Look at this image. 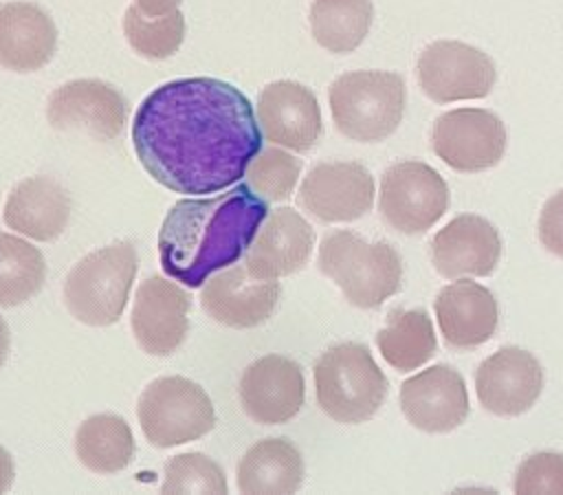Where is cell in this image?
Returning <instances> with one entry per match:
<instances>
[{
	"mask_svg": "<svg viewBox=\"0 0 563 495\" xmlns=\"http://www.w3.org/2000/svg\"><path fill=\"white\" fill-rule=\"evenodd\" d=\"M143 169L176 194L222 191L262 150L249 97L216 77H183L154 88L132 119Z\"/></svg>",
	"mask_w": 563,
	"mask_h": 495,
	"instance_id": "obj_1",
	"label": "cell"
},
{
	"mask_svg": "<svg viewBox=\"0 0 563 495\" xmlns=\"http://www.w3.org/2000/svg\"><path fill=\"white\" fill-rule=\"evenodd\" d=\"M266 216V200L249 183H235L211 198L178 200L158 233L163 271L189 288H200L246 253Z\"/></svg>",
	"mask_w": 563,
	"mask_h": 495,
	"instance_id": "obj_2",
	"label": "cell"
},
{
	"mask_svg": "<svg viewBox=\"0 0 563 495\" xmlns=\"http://www.w3.org/2000/svg\"><path fill=\"white\" fill-rule=\"evenodd\" d=\"M317 266L356 308H378L402 286L400 253L389 242H367L350 229L321 240Z\"/></svg>",
	"mask_w": 563,
	"mask_h": 495,
	"instance_id": "obj_3",
	"label": "cell"
},
{
	"mask_svg": "<svg viewBox=\"0 0 563 495\" xmlns=\"http://www.w3.org/2000/svg\"><path fill=\"white\" fill-rule=\"evenodd\" d=\"M387 389V376L363 343H336L314 363L317 403L336 422L369 420L385 403Z\"/></svg>",
	"mask_w": 563,
	"mask_h": 495,
	"instance_id": "obj_4",
	"label": "cell"
},
{
	"mask_svg": "<svg viewBox=\"0 0 563 495\" xmlns=\"http://www.w3.org/2000/svg\"><path fill=\"white\" fill-rule=\"evenodd\" d=\"M139 271L136 246L128 240L84 255L66 275L64 304L86 326H112L123 315Z\"/></svg>",
	"mask_w": 563,
	"mask_h": 495,
	"instance_id": "obj_5",
	"label": "cell"
},
{
	"mask_svg": "<svg viewBox=\"0 0 563 495\" xmlns=\"http://www.w3.org/2000/svg\"><path fill=\"white\" fill-rule=\"evenodd\" d=\"M336 130L361 143L383 141L405 114V81L391 70H350L328 88Z\"/></svg>",
	"mask_w": 563,
	"mask_h": 495,
	"instance_id": "obj_6",
	"label": "cell"
},
{
	"mask_svg": "<svg viewBox=\"0 0 563 495\" xmlns=\"http://www.w3.org/2000/svg\"><path fill=\"white\" fill-rule=\"evenodd\" d=\"M136 418L147 442L158 449L194 442L216 425L209 394L185 376L154 378L139 396Z\"/></svg>",
	"mask_w": 563,
	"mask_h": 495,
	"instance_id": "obj_7",
	"label": "cell"
},
{
	"mask_svg": "<svg viewBox=\"0 0 563 495\" xmlns=\"http://www.w3.org/2000/svg\"><path fill=\"white\" fill-rule=\"evenodd\" d=\"M449 209L446 180L422 161H398L380 178L378 211L396 231L416 235L431 229Z\"/></svg>",
	"mask_w": 563,
	"mask_h": 495,
	"instance_id": "obj_8",
	"label": "cell"
},
{
	"mask_svg": "<svg viewBox=\"0 0 563 495\" xmlns=\"http://www.w3.org/2000/svg\"><path fill=\"white\" fill-rule=\"evenodd\" d=\"M416 77L431 101L451 103L486 97L497 70L484 51L457 40H435L418 55Z\"/></svg>",
	"mask_w": 563,
	"mask_h": 495,
	"instance_id": "obj_9",
	"label": "cell"
},
{
	"mask_svg": "<svg viewBox=\"0 0 563 495\" xmlns=\"http://www.w3.org/2000/svg\"><path fill=\"white\" fill-rule=\"evenodd\" d=\"M431 147L455 172H484L504 158L506 125L486 108L449 110L433 121Z\"/></svg>",
	"mask_w": 563,
	"mask_h": 495,
	"instance_id": "obj_10",
	"label": "cell"
},
{
	"mask_svg": "<svg viewBox=\"0 0 563 495\" xmlns=\"http://www.w3.org/2000/svg\"><path fill=\"white\" fill-rule=\"evenodd\" d=\"M46 119L59 132H84L95 141H112L128 119L125 97L101 79H70L46 101Z\"/></svg>",
	"mask_w": 563,
	"mask_h": 495,
	"instance_id": "obj_11",
	"label": "cell"
},
{
	"mask_svg": "<svg viewBox=\"0 0 563 495\" xmlns=\"http://www.w3.org/2000/svg\"><path fill=\"white\" fill-rule=\"evenodd\" d=\"M297 205L321 222H352L374 205V178L356 161L317 163L297 191Z\"/></svg>",
	"mask_w": 563,
	"mask_h": 495,
	"instance_id": "obj_12",
	"label": "cell"
},
{
	"mask_svg": "<svg viewBox=\"0 0 563 495\" xmlns=\"http://www.w3.org/2000/svg\"><path fill=\"white\" fill-rule=\"evenodd\" d=\"M191 297L178 284L152 275L136 288L130 328L143 352L169 356L176 352L189 330Z\"/></svg>",
	"mask_w": 563,
	"mask_h": 495,
	"instance_id": "obj_13",
	"label": "cell"
},
{
	"mask_svg": "<svg viewBox=\"0 0 563 495\" xmlns=\"http://www.w3.org/2000/svg\"><path fill=\"white\" fill-rule=\"evenodd\" d=\"M244 414L260 425H284L295 418L306 398L299 363L282 354H266L249 363L238 385Z\"/></svg>",
	"mask_w": 563,
	"mask_h": 495,
	"instance_id": "obj_14",
	"label": "cell"
},
{
	"mask_svg": "<svg viewBox=\"0 0 563 495\" xmlns=\"http://www.w3.org/2000/svg\"><path fill=\"white\" fill-rule=\"evenodd\" d=\"M475 389L486 411L504 418L519 416L537 403L543 389V370L528 350L504 345L477 367Z\"/></svg>",
	"mask_w": 563,
	"mask_h": 495,
	"instance_id": "obj_15",
	"label": "cell"
},
{
	"mask_svg": "<svg viewBox=\"0 0 563 495\" xmlns=\"http://www.w3.org/2000/svg\"><path fill=\"white\" fill-rule=\"evenodd\" d=\"M257 123L262 134L292 152H308L317 145L323 121L314 92L290 79H277L257 97Z\"/></svg>",
	"mask_w": 563,
	"mask_h": 495,
	"instance_id": "obj_16",
	"label": "cell"
},
{
	"mask_svg": "<svg viewBox=\"0 0 563 495\" xmlns=\"http://www.w3.org/2000/svg\"><path fill=\"white\" fill-rule=\"evenodd\" d=\"M400 409L420 431L446 433L468 416L464 376L451 365H433L407 378L400 387Z\"/></svg>",
	"mask_w": 563,
	"mask_h": 495,
	"instance_id": "obj_17",
	"label": "cell"
},
{
	"mask_svg": "<svg viewBox=\"0 0 563 495\" xmlns=\"http://www.w3.org/2000/svg\"><path fill=\"white\" fill-rule=\"evenodd\" d=\"M279 295L277 279L253 277L244 264H238L205 282L200 304L213 321L244 330L273 317Z\"/></svg>",
	"mask_w": 563,
	"mask_h": 495,
	"instance_id": "obj_18",
	"label": "cell"
},
{
	"mask_svg": "<svg viewBox=\"0 0 563 495\" xmlns=\"http://www.w3.org/2000/svg\"><path fill=\"white\" fill-rule=\"evenodd\" d=\"M312 246L314 229L308 220L290 207H277L260 224L244 253V266L253 277L279 279L301 271L312 255Z\"/></svg>",
	"mask_w": 563,
	"mask_h": 495,
	"instance_id": "obj_19",
	"label": "cell"
},
{
	"mask_svg": "<svg viewBox=\"0 0 563 495\" xmlns=\"http://www.w3.org/2000/svg\"><path fill=\"white\" fill-rule=\"evenodd\" d=\"M431 262L442 277H486L501 257L499 231L482 216L460 213L431 238Z\"/></svg>",
	"mask_w": 563,
	"mask_h": 495,
	"instance_id": "obj_20",
	"label": "cell"
},
{
	"mask_svg": "<svg viewBox=\"0 0 563 495\" xmlns=\"http://www.w3.org/2000/svg\"><path fill=\"white\" fill-rule=\"evenodd\" d=\"M433 308L444 341L455 350H473L486 343L499 323L495 295L473 279L457 277V282L446 284Z\"/></svg>",
	"mask_w": 563,
	"mask_h": 495,
	"instance_id": "obj_21",
	"label": "cell"
},
{
	"mask_svg": "<svg viewBox=\"0 0 563 495\" xmlns=\"http://www.w3.org/2000/svg\"><path fill=\"white\" fill-rule=\"evenodd\" d=\"M57 48V26L35 2L0 4V66L33 73L46 66Z\"/></svg>",
	"mask_w": 563,
	"mask_h": 495,
	"instance_id": "obj_22",
	"label": "cell"
},
{
	"mask_svg": "<svg viewBox=\"0 0 563 495\" xmlns=\"http://www.w3.org/2000/svg\"><path fill=\"white\" fill-rule=\"evenodd\" d=\"M2 218L9 229L37 242H51L64 233L70 220V196L55 178L31 176L11 189Z\"/></svg>",
	"mask_w": 563,
	"mask_h": 495,
	"instance_id": "obj_23",
	"label": "cell"
},
{
	"mask_svg": "<svg viewBox=\"0 0 563 495\" xmlns=\"http://www.w3.org/2000/svg\"><path fill=\"white\" fill-rule=\"evenodd\" d=\"M235 473L240 493H295L303 482V458L288 438H264L242 455Z\"/></svg>",
	"mask_w": 563,
	"mask_h": 495,
	"instance_id": "obj_24",
	"label": "cell"
},
{
	"mask_svg": "<svg viewBox=\"0 0 563 495\" xmlns=\"http://www.w3.org/2000/svg\"><path fill=\"white\" fill-rule=\"evenodd\" d=\"M75 453L92 473L110 475L123 471L134 453L136 442L125 418L117 414L88 416L75 433Z\"/></svg>",
	"mask_w": 563,
	"mask_h": 495,
	"instance_id": "obj_25",
	"label": "cell"
},
{
	"mask_svg": "<svg viewBox=\"0 0 563 495\" xmlns=\"http://www.w3.org/2000/svg\"><path fill=\"white\" fill-rule=\"evenodd\" d=\"M383 359L398 372L418 370L438 350L433 323L422 308H394L376 334Z\"/></svg>",
	"mask_w": 563,
	"mask_h": 495,
	"instance_id": "obj_26",
	"label": "cell"
},
{
	"mask_svg": "<svg viewBox=\"0 0 563 495\" xmlns=\"http://www.w3.org/2000/svg\"><path fill=\"white\" fill-rule=\"evenodd\" d=\"M374 20L372 0H312L310 31L330 53H352L367 37Z\"/></svg>",
	"mask_w": 563,
	"mask_h": 495,
	"instance_id": "obj_27",
	"label": "cell"
},
{
	"mask_svg": "<svg viewBox=\"0 0 563 495\" xmlns=\"http://www.w3.org/2000/svg\"><path fill=\"white\" fill-rule=\"evenodd\" d=\"M46 282V262L31 242L0 231V306L11 308L35 297Z\"/></svg>",
	"mask_w": 563,
	"mask_h": 495,
	"instance_id": "obj_28",
	"label": "cell"
},
{
	"mask_svg": "<svg viewBox=\"0 0 563 495\" xmlns=\"http://www.w3.org/2000/svg\"><path fill=\"white\" fill-rule=\"evenodd\" d=\"M123 33L136 55L145 59H167L185 40V18L178 9L163 15H147L136 4H130L123 15Z\"/></svg>",
	"mask_w": 563,
	"mask_h": 495,
	"instance_id": "obj_29",
	"label": "cell"
},
{
	"mask_svg": "<svg viewBox=\"0 0 563 495\" xmlns=\"http://www.w3.org/2000/svg\"><path fill=\"white\" fill-rule=\"evenodd\" d=\"M301 174V161L286 150L264 147L246 167L249 187L264 200H286Z\"/></svg>",
	"mask_w": 563,
	"mask_h": 495,
	"instance_id": "obj_30",
	"label": "cell"
},
{
	"mask_svg": "<svg viewBox=\"0 0 563 495\" xmlns=\"http://www.w3.org/2000/svg\"><path fill=\"white\" fill-rule=\"evenodd\" d=\"M161 493H229L222 466L202 453H180L165 464Z\"/></svg>",
	"mask_w": 563,
	"mask_h": 495,
	"instance_id": "obj_31",
	"label": "cell"
},
{
	"mask_svg": "<svg viewBox=\"0 0 563 495\" xmlns=\"http://www.w3.org/2000/svg\"><path fill=\"white\" fill-rule=\"evenodd\" d=\"M515 493H563V455L539 451L521 460L512 482Z\"/></svg>",
	"mask_w": 563,
	"mask_h": 495,
	"instance_id": "obj_32",
	"label": "cell"
},
{
	"mask_svg": "<svg viewBox=\"0 0 563 495\" xmlns=\"http://www.w3.org/2000/svg\"><path fill=\"white\" fill-rule=\"evenodd\" d=\"M537 231L541 244L550 253L563 257V189L545 200Z\"/></svg>",
	"mask_w": 563,
	"mask_h": 495,
	"instance_id": "obj_33",
	"label": "cell"
},
{
	"mask_svg": "<svg viewBox=\"0 0 563 495\" xmlns=\"http://www.w3.org/2000/svg\"><path fill=\"white\" fill-rule=\"evenodd\" d=\"M13 477H15L13 458L4 447H0V493H7L11 488Z\"/></svg>",
	"mask_w": 563,
	"mask_h": 495,
	"instance_id": "obj_34",
	"label": "cell"
},
{
	"mask_svg": "<svg viewBox=\"0 0 563 495\" xmlns=\"http://www.w3.org/2000/svg\"><path fill=\"white\" fill-rule=\"evenodd\" d=\"M134 2L147 15H163V13L172 11V9H178V4L183 0H134Z\"/></svg>",
	"mask_w": 563,
	"mask_h": 495,
	"instance_id": "obj_35",
	"label": "cell"
},
{
	"mask_svg": "<svg viewBox=\"0 0 563 495\" xmlns=\"http://www.w3.org/2000/svg\"><path fill=\"white\" fill-rule=\"evenodd\" d=\"M9 348H11V334H9V326L0 315V367L4 365L7 356H9Z\"/></svg>",
	"mask_w": 563,
	"mask_h": 495,
	"instance_id": "obj_36",
	"label": "cell"
}]
</instances>
